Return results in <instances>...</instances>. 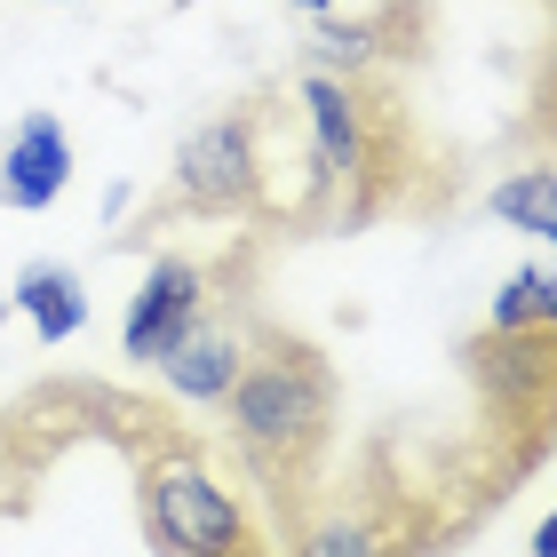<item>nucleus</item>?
<instances>
[{
	"instance_id": "f257e3e1",
	"label": "nucleus",
	"mask_w": 557,
	"mask_h": 557,
	"mask_svg": "<svg viewBox=\"0 0 557 557\" xmlns=\"http://www.w3.org/2000/svg\"><path fill=\"white\" fill-rule=\"evenodd\" d=\"M295 96L311 112L326 184H335V232H367L383 215H446L454 160L430 144L422 112L398 88V72H319V64H302Z\"/></svg>"
},
{
	"instance_id": "f03ea898",
	"label": "nucleus",
	"mask_w": 557,
	"mask_h": 557,
	"mask_svg": "<svg viewBox=\"0 0 557 557\" xmlns=\"http://www.w3.org/2000/svg\"><path fill=\"white\" fill-rule=\"evenodd\" d=\"M223 414H232V446L247 454V470L295 525L319 502L326 438H335V367L287 326H247V359L223 391Z\"/></svg>"
},
{
	"instance_id": "7ed1b4c3",
	"label": "nucleus",
	"mask_w": 557,
	"mask_h": 557,
	"mask_svg": "<svg viewBox=\"0 0 557 557\" xmlns=\"http://www.w3.org/2000/svg\"><path fill=\"white\" fill-rule=\"evenodd\" d=\"M470 383H478V430H486V462L470 486L478 510H494L557 454V311L534 326L470 335Z\"/></svg>"
},
{
	"instance_id": "20e7f679",
	"label": "nucleus",
	"mask_w": 557,
	"mask_h": 557,
	"mask_svg": "<svg viewBox=\"0 0 557 557\" xmlns=\"http://www.w3.org/2000/svg\"><path fill=\"white\" fill-rule=\"evenodd\" d=\"M247 112V144H256V232H287V239H319L335 232V184H326L311 112L295 88H256L239 96Z\"/></svg>"
},
{
	"instance_id": "39448f33",
	"label": "nucleus",
	"mask_w": 557,
	"mask_h": 557,
	"mask_svg": "<svg viewBox=\"0 0 557 557\" xmlns=\"http://www.w3.org/2000/svg\"><path fill=\"white\" fill-rule=\"evenodd\" d=\"M446 534L454 525L430 518V494L414 478H391L383 454H374L350 502H335V510L311 502V510L287 525V549L295 557H438Z\"/></svg>"
},
{
	"instance_id": "423d86ee",
	"label": "nucleus",
	"mask_w": 557,
	"mask_h": 557,
	"mask_svg": "<svg viewBox=\"0 0 557 557\" xmlns=\"http://www.w3.org/2000/svg\"><path fill=\"white\" fill-rule=\"evenodd\" d=\"M136 470H144V525L160 542V557H247L239 502L191 462L184 438H168L151 422V446L136 454Z\"/></svg>"
},
{
	"instance_id": "0eeeda50",
	"label": "nucleus",
	"mask_w": 557,
	"mask_h": 557,
	"mask_svg": "<svg viewBox=\"0 0 557 557\" xmlns=\"http://www.w3.org/2000/svg\"><path fill=\"white\" fill-rule=\"evenodd\" d=\"M160 215H208V223H232V215H256V144H247V112H215L175 144V168L160 184Z\"/></svg>"
},
{
	"instance_id": "6e6552de",
	"label": "nucleus",
	"mask_w": 557,
	"mask_h": 557,
	"mask_svg": "<svg viewBox=\"0 0 557 557\" xmlns=\"http://www.w3.org/2000/svg\"><path fill=\"white\" fill-rule=\"evenodd\" d=\"M430 33V0H383L367 16H319L311 64L319 72H398L422 57Z\"/></svg>"
},
{
	"instance_id": "1a4fd4ad",
	"label": "nucleus",
	"mask_w": 557,
	"mask_h": 557,
	"mask_svg": "<svg viewBox=\"0 0 557 557\" xmlns=\"http://www.w3.org/2000/svg\"><path fill=\"white\" fill-rule=\"evenodd\" d=\"M208 302H215V295H208V271H199L191 256H151L144 287H136V302H128V326H120V350L144 359V367H160L168 343L184 335Z\"/></svg>"
},
{
	"instance_id": "9d476101",
	"label": "nucleus",
	"mask_w": 557,
	"mask_h": 557,
	"mask_svg": "<svg viewBox=\"0 0 557 557\" xmlns=\"http://www.w3.org/2000/svg\"><path fill=\"white\" fill-rule=\"evenodd\" d=\"M72 184V136H64V120L57 112H24L9 144H0V208H24V215H40V208H57Z\"/></svg>"
},
{
	"instance_id": "9b49d317",
	"label": "nucleus",
	"mask_w": 557,
	"mask_h": 557,
	"mask_svg": "<svg viewBox=\"0 0 557 557\" xmlns=\"http://www.w3.org/2000/svg\"><path fill=\"white\" fill-rule=\"evenodd\" d=\"M239 359H247V326L215 319V311H199L184 335L168 343L160 374H168V391H175V398H191V407H223V391H232Z\"/></svg>"
},
{
	"instance_id": "f8f14e48",
	"label": "nucleus",
	"mask_w": 557,
	"mask_h": 557,
	"mask_svg": "<svg viewBox=\"0 0 557 557\" xmlns=\"http://www.w3.org/2000/svg\"><path fill=\"white\" fill-rule=\"evenodd\" d=\"M16 311L33 319L40 343H72V335L88 326V295H81V278H72L64 263H24V278H16Z\"/></svg>"
},
{
	"instance_id": "ddd939ff",
	"label": "nucleus",
	"mask_w": 557,
	"mask_h": 557,
	"mask_svg": "<svg viewBox=\"0 0 557 557\" xmlns=\"http://www.w3.org/2000/svg\"><path fill=\"white\" fill-rule=\"evenodd\" d=\"M486 208L510 223V232H525V239H557V160H534V168L502 175V184L486 191Z\"/></svg>"
},
{
	"instance_id": "4468645a",
	"label": "nucleus",
	"mask_w": 557,
	"mask_h": 557,
	"mask_svg": "<svg viewBox=\"0 0 557 557\" xmlns=\"http://www.w3.org/2000/svg\"><path fill=\"white\" fill-rule=\"evenodd\" d=\"M518 151H534V160H557V33L542 40V57H534V81H525Z\"/></svg>"
},
{
	"instance_id": "2eb2a0df",
	"label": "nucleus",
	"mask_w": 557,
	"mask_h": 557,
	"mask_svg": "<svg viewBox=\"0 0 557 557\" xmlns=\"http://www.w3.org/2000/svg\"><path fill=\"white\" fill-rule=\"evenodd\" d=\"M549 311H557V278H549L542 263H525V271H510V287L494 295L486 326H534V319H549Z\"/></svg>"
},
{
	"instance_id": "dca6fc26",
	"label": "nucleus",
	"mask_w": 557,
	"mask_h": 557,
	"mask_svg": "<svg viewBox=\"0 0 557 557\" xmlns=\"http://www.w3.org/2000/svg\"><path fill=\"white\" fill-rule=\"evenodd\" d=\"M534 557H557V510H549V518L534 525Z\"/></svg>"
},
{
	"instance_id": "f3484780",
	"label": "nucleus",
	"mask_w": 557,
	"mask_h": 557,
	"mask_svg": "<svg viewBox=\"0 0 557 557\" xmlns=\"http://www.w3.org/2000/svg\"><path fill=\"white\" fill-rule=\"evenodd\" d=\"M295 9H311V16H326V0H295Z\"/></svg>"
},
{
	"instance_id": "a211bd4d",
	"label": "nucleus",
	"mask_w": 557,
	"mask_h": 557,
	"mask_svg": "<svg viewBox=\"0 0 557 557\" xmlns=\"http://www.w3.org/2000/svg\"><path fill=\"white\" fill-rule=\"evenodd\" d=\"M542 9H549V16H557V0H542Z\"/></svg>"
}]
</instances>
